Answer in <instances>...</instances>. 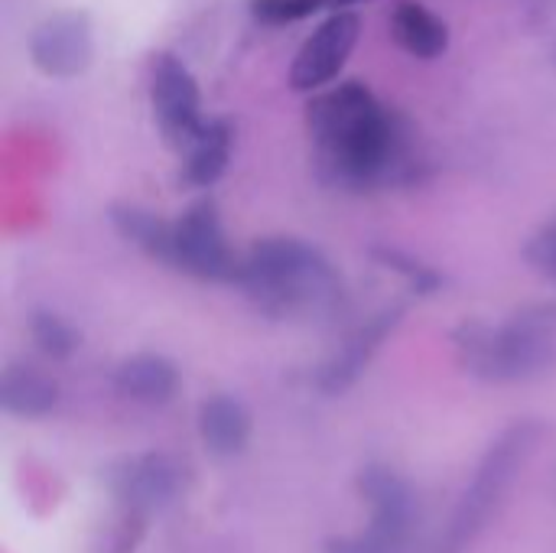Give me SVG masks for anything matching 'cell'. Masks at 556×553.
I'll return each instance as SVG.
<instances>
[{"instance_id":"6da1fadb","label":"cell","mask_w":556,"mask_h":553,"mask_svg":"<svg viewBox=\"0 0 556 553\" xmlns=\"http://www.w3.org/2000/svg\"><path fill=\"white\" fill-rule=\"evenodd\" d=\"M306 121L319 169L336 186L378 189L417 173L404 121L358 81L313 98Z\"/></svg>"},{"instance_id":"7a4b0ae2","label":"cell","mask_w":556,"mask_h":553,"mask_svg":"<svg viewBox=\"0 0 556 553\" xmlns=\"http://www.w3.org/2000/svg\"><path fill=\"white\" fill-rule=\"evenodd\" d=\"M235 287L274 319L332 316L345 306V284L332 261L300 238H264L251 244Z\"/></svg>"},{"instance_id":"3957f363","label":"cell","mask_w":556,"mask_h":553,"mask_svg":"<svg viewBox=\"0 0 556 553\" xmlns=\"http://www.w3.org/2000/svg\"><path fill=\"white\" fill-rule=\"evenodd\" d=\"M459 365L489 385H518L556 368V300L531 303L505 323H463L453 332Z\"/></svg>"},{"instance_id":"277c9868","label":"cell","mask_w":556,"mask_h":553,"mask_svg":"<svg viewBox=\"0 0 556 553\" xmlns=\"http://www.w3.org/2000/svg\"><path fill=\"white\" fill-rule=\"evenodd\" d=\"M541 437H544V424H538V420H515L511 427H505L492 440V447L485 450L482 463L476 466L472 482L459 495L446 528L427 548V553H466L482 538L489 521L505 505V495L511 492L518 473L534 456Z\"/></svg>"},{"instance_id":"5b68a950","label":"cell","mask_w":556,"mask_h":553,"mask_svg":"<svg viewBox=\"0 0 556 553\" xmlns=\"http://www.w3.org/2000/svg\"><path fill=\"white\" fill-rule=\"evenodd\" d=\"M355 489L371 508V521L362 535L332 538L326 553H410L420 521L414 486L397 469L371 463L358 473Z\"/></svg>"},{"instance_id":"8992f818","label":"cell","mask_w":556,"mask_h":553,"mask_svg":"<svg viewBox=\"0 0 556 553\" xmlns=\"http://www.w3.org/2000/svg\"><path fill=\"white\" fill-rule=\"evenodd\" d=\"M241 257L228 248L218 205L202 199L173 222V271L199 280L235 284Z\"/></svg>"},{"instance_id":"52a82bcc","label":"cell","mask_w":556,"mask_h":553,"mask_svg":"<svg viewBox=\"0 0 556 553\" xmlns=\"http://www.w3.org/2000/svg\"><path fill=\"white\" fill-rule=\"evenodd\" d=\"M108 489L117 502V512L150 518L182 495L186 469L169 453H137L108 469Z\"/></svg>"},{"instance_id":"ba28073f","label":"cell","mask_w":556,"mask_h":553,"mask_svg":"<svg viewBox=\"0 0 556 553\" xmlns=\"http://www.w3.org/2000/svg\"><path fill=\"white\" fill-rule=\"evenodd\" d=\"M150 95H153V114L166 143L176 150H186L205 127L202 95H199L192 72L176 55H156Z\"/></svg>"},{"instance_id":"9c48e42d","label":"cell","mask_w":556,"mask_h":553,"mask_svg":"<svg viewBox=\"0 0 556 553\" xmlns=\"http://www.w3.org/2000/svg\"><path fill=\"white\" fill-rule=\"evenodd\" d=\"M33 65L49 78H75L94 59V29L91 20L78 10H62L46 16L29 33Z\"/></svg>"},{"instance_id":"30bf717a","label":"cell","mask_w":556,"mask_h":553,"mask_svg":"<svg viewBox=\"0 0 556 553\" xmlns=\"http://www.w3.org/2000/svg\"><path fill=\"white\" fill-rule=\"evenodd\" d=\"M358 33H362V20L352 10L332 13L296 52L293 68H290V85L296 91H316L329 85L349 62L358 42Z\"/></svg>"},{"instance_id":"8fae6325","label":"cell","mask_w":556,"mask_h":553,"mask_svg":"<svg viewBox=\"0 0 556 553\" xmlns=\"http://www.w3.org/2000/svg\"><path fill=\"white\" fill-rule=\"evenodd\" d=\"M404 313H407L404 303H394V306H384V310H378L375 316H368V319L342 342V349H339L329 362L319 365V372H316V388H319L323 394H342V391H349V388L365 375V368L371 365V359L378 355V349L388 342V336L401 326Z\"/></svg>"},{"instance_id":"7c38bea8","label":"cell","mask_w":556,"mask_h":553,"mask_svg":"<svg viewBox=\"0 0 556 553\" xmlns=\"http://www.w3.org/2000/svg\"><path fill=\"white\" fill-rule=\"evenodd\" d=\"M111 385L121 398L143 404V407H163L176 398L179 391V368L173 359L156 355V352H140L124 359L114 375Z\"/></svg>"},{"instance_id":"4fadbf2b","label":"cell","mask_w":556,"mask_h":553,"mask_svg":"<svg viewBox=\"0 0 556 553\" xmlns=\"http://www.w3.org/2000/svg\"><path fill=\"white\" fill-rule=\"evenodd\" d=\"M199 437L202 447L218 460H235L248 450L254 433L251 411L235 394H212L199 404Z\"/></svg>"},{"instance_id":"5bb4252c","label":"cell","mask_w":556,"mask_h":553,"mask_svg":"<svg viewBox=\"0 0 556 553\" xmlns=\"http://www.w3.org/2000/svg\"><path fill=\"white\" fill-rule=\"evenodd\" d=\"M59 385L33 368V365H23V362H13L3 368V378H0V404L10 417H20V420H39V417H49L55 407H59Z\"/></svg>"},{"instance_id":"9a60e30c","label":"cell","mask_w":556,"mask_h":553,"mask_svg":"<svg viewBox=\"0 0 556 553\" xmlns=\"http://www.w3.org/2000/svg\"><path fill=\"white\" fill-rule=\"evenodd\" d=\"M231 147H235V130L225 117H212L205 121V127L199 130V137L186 147V163H182V179L195 189H205L212 183L222 179V173L228 169L231 160Z\"/></svg>"},{"instance_id":"2e32d148","label":"cell","mask_w":556,"mask_h":553,"mask_svg":"<svg viewBox=\"0 0 556 553\" xmlns=\"http://www.w3.org/2000/svg\"><path fill=\"white\" fill-rule=\"evenodd\" d=\"M111 225L124 241L140 248L150 261L173 267V222L140 209V205H114Z\"/></svg>"},{"instance_id":"e0dca14e","label":"cell","mask_w":556,"mask_h":553,"mask_svg":"<svg viewBox=\"0 0 556 553\" xmlns=\"http://www.w3.org/2000/svg\"><path fill=\"white\" fill-rule=\"evenodd\" d=\"M394 39L417 59H437L450 46V29L433 10L420 3H401L394 10Z\"/></svg>"},{"instance_id":"ac0fdd59","label":"cell","mask_w":556,"mask_h":553,"mask_svg":"<svg viewBox=\"0 0 556 553\" xmlns=\"http://www.w3.org/2000/svg\"><path fill=\"white\" fill-rule=\"evenodd\" d=\"M29 336H33V345L49 359V362H65L78 352L81 345V336L78 329L62 319L59 313L52 310H36L29 316Z\"/></svg>"},{"instance_id":"d6986e66","label":"cell","mask_w":556,"mask_h":553,"mask_svg":"<svg viewBox=\"0 0 556 553\" xmlns=\"http://www.w3.org/2000/svg\"><path fill=\"white\" fill-rule=\"evenodd\" d=\"M371 257H375L381 267L394 271V274H397L414 293H420V297H430V293H437V290L443 287V277H440L430 264H424L420 257H414V254H407V251H401V248L378 244V248H371Z\"/></svg>"},{"instance_id":"ffe728a7","label":"cell","mask_w":556,"mask_h":553,"mask_svg":"<svg viewBox=\"0 0 556 553\" xmlns=\"http://www.w3.org/2000/svg\"><path fill=\"white\" fill-rule=\"evenodd\" d=\"M254 16L267 26H283L306 20L319 10H332V0H254L251 3Z\"/></svg>"},{"instance_id":"44dd1931","label":"cell","mask_w":556,"mask_h":553,"mask_svg":"<svg viewBox=\"0 0 556 553\" xmlns=\"http://www.w3.org/2000/svg\"><path fill=\"white\" fill-rule=\"evenodd\" d=\"M147 521H150V518L117 512V521L104 531V538H101V544L94 548V553H137L143 535H147Z\"/></svg>"},{"instance_id":"7402d4cb","label":"cell","mask_w":556,"mask_h":553,"mask_svg":"<svg viewBox=\"0 0 556 553\" xmlns=\"http://www.w3.org/2000/svg\"><path fill=\"white\" fill-rule=\"evenodd\" d=\"M525 257L544 280H551L556 287V218L534 231V238L525 248Z\"/></svg>"},{"instance_id":"603a6c76","label":"cell","mask_w":556,"mask_h":553,"mask_svg":"<svg viewBox=\"0 0 556 553\" xmlns=\"http://www.w3.org/2000/svg\"><path fill=\"white\" fill-rule=\"evenodd\" d=\"M352 3H362V0H332V10L339 13L342 7H352Z\"/></svg>"}]
</instances>
